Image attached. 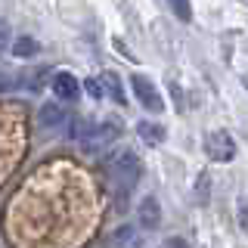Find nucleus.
I'll list each match as a JSON object with an SVG mask.
<instances>
[{
    "instance_id": "f257e3e1",
    "label": "nucleus",
    "mask_w": 248,
    "mask_h": 248,
    "mask_svg": "<svg viewBox=\"0 0 248 248\" xmlns=\"http://www.w3.org/2000/svg\"><path fill=\"white\" fill-rule=\"evenodd\" d=\"M106 170H108V180L118 192H130L143 174V165H140L137 152L134 149H115L106 158Z\"/></svg>"
},
{
    "instance_id": "f03ea898",
    "label": "nucleus",
    "mask_w": 248,
    "mask_h": 248,
    "mask_svg": "<svg viewBox=\"0 0 248 248\" xmlns=\"http://www.w3.org/2000/svg\"><path fill=\"white\" fill-rule=\"evenodd\" d=\"M72 137L87 152H99V149H108L121 137V124L118 121H78Z\"/></svg>"
},
{
    "instance_id": "7ed1b4c3",
    "label": "nucleus",
    "mask_w": 248,
    "mask_h": 248,
    "mask_svg": "<svg viewBox=\"0 0 248 248\" xmlns=\"http://www.w3.org/2000/svg\"><path fill=\"white\" fill-rule=\"evenodd\" d=\"M130 87H134V96L140 99V106H143V108H149V112H155V115L165 108V99H161L158 87H155L149 78H143V75H130Z\"/></svg>"
},
{
    "instance_id": "20e7f679",
    "label": "nucleus",
    "mask_w": 248,
    "mask_h": 248,
    "mask_svg": "<svg viewBox=\"0 0 248 248\" xmlns=\"http://www.w3.org/2000/svg\"><path fill=\"white\" fill-rule=\"evenodd\" d=\"M50 87H53V96H56L62 106L78 103V96H81V84H78V78L72 72H53Z\"/></svg>"
},
{
    "instance_id": "39448f33",
    "label": "nucleus",
    "mask_w": 248,
    "mask_h": 248,
    "mask_svg": "<svg viewBox=\"0 0 248 248\" xmlns=\"http://www.w3.org/2000/svg\"><path fill=\"white\" fill-rule=\"evenodd\" d=\"M205 149L214 161H230L232 155H236V140H232L227 130H214V134H208V140H205Z\"/></svg>"
},
{
    "instance_id": "423d86ee",
    "label": "nucleus",
    "mask_w": 248,
    "mask_h": 248,
    "mask_svg": "<svg viewBox=\"0 0 248 248\" xmlns=\"http://www.w3.org/2000/svg\"><path fill=\"white\" fill-rule=\"evenodd\" d=\"M37 121H41L44 130H59L62 124H68V112L62 103H46L41 106V112H37Z\"/></svg>"
},
{
    "instance_id": "0eeeda50",
    "label": "nucleus",
    "mask_w": 248,
    "mask_h": 248,
    "mask_svg": "<svg viewBox=\"0 0 248 248\" xmlns=\"http://www.w3.org/2000/svg\"><path fill=\"white\" fill-rule=\"evenodd\" d=\"M140 227L143 230H158V223H161V205H158V199H152V196H146L143 202H140Z\"/></svg>"
},
{
    "instance_id": "6e6552de",
    "label": "nucleus",
    "mask_w": 248,
    "mask_h": 248,
    "mask_svg": "<svg viewBox=\"0 0 248 248\" xmlns=\"http://www.w3.org/2000/svg\"><path fill=\"white\" fill-rule=\"evenodd\" d=\"M112 242L118 245V248H143V239H140V230L137 227H118L115 230V236H112Z\"/></svg>"
},
{
    "instance_id": "1a4fd4ad",
    "label": "nucleus",
    "mask_w": 248,
    "mask_h": 248,
    "mask_svg": "<svg viewBox=\"0 0 248 248\" xmlns=\"http://www.w3.org/2000/svg\"><path fill=\"white\" fill-rule=\"evenodd\" d=\"M137 130H140V137H143V143H149V146H158V143H165V127H161V124L140 121V124H137Z\"/></svg>"
},
{
    "instance_id": "9d476101",
    "label": "nucleus",
    "mask_w": 248,
    "mask_h": 248,
    "mask_svg": "<svg viewBox=\"0 0 248 248\" xmlns=\"http://www.w3.org/2000/svg\"><path fill=\"white\" fill-rule=\"evenodd\" d=\"M41 50V44L34 41V37H16V44H13V53L19 59H28V56H34V53Z\"/></svg>"
},
{
    "instance_id": "9b49d317",
    "label": "nucleus",
    "mask_w": 248,
    "mask_h": 248,
    "mask_svg": "<svg viewBox=\"0 0 248 248\" xmlns=\"http://www.w3.org/2000/svg\"><path fill=\"white\" fill-rule=\"evenodd\" d=\"M103 90L112 93L115 103H124V90H121V81H118V75H115V72H106L103 75Z\"/></svg>"
},
{
    "instance_id": "f8f14e48",
    "label": "nucleus",
    "mask_w": 248,
    "mask_h": 248,
    "mask_svg": "<svg viewBox=\"0 0 248 248\" xmlns=\"http://www.w3.org/2000/svg\"><path fill=\"white\" fill-rule=\"evenodd\" d=\"M170 3V10L177 13V19H183V22H189L192 19V6H189V0H168Z\"/></svg>"
},
{
    "instance_id": "ddd939ff",
    "label": "nucleus",
    "mask_w": 248,
    "mask_h": 248,
    "mask_svg": "<svg viewBox=\"0 0 248 248\" xmlns=\"http://www.w3.org/2000/svg\"><path fill=\"white\" fill-rule=\"evenodd\" d=\"M46 75H50V72H46V68H37V72H31V78H25V87L37 90V87H41V84L46 81Z\"/></svg>"
},
{
    "instance_id": "4468645a",
    "label": "nucleus",
    "mask_w": 248,
    "mask_h": 248,
    "mask_svg": "<svg viewBox=\"0 0 248 248\" xmlns=\"http://www.w3.org/2000/svg\"><path fill=\"white\" fill-rule=\"evenodd\" d=\"M87 93H90V96H93V99H103V96H106V90H103V84H99V81H96V78H90V81H87Z\"/></svg>"
},
{
    "instance_id": "2eb2a0df",
    "label": "nucleus",
    "mask_w": 248,
    "mask_h": 248,
    "mask_svg": "<svg viewBox=\"0 0 248 248\" xmlns=\"http://www.w3.org/2000/svg\"><path fill=\"white\" fill-rule=\"evenodd\" d=\"M161 248H189V242H186V239H180V236H170V239H165V242H161Z\"/></svg>"
}]
</instances>
